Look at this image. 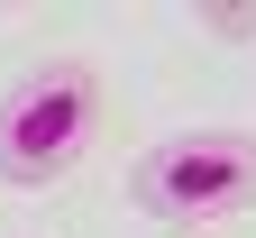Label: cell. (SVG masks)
Masks as SVG:
<instances>
[{
    "label": "cell",
    "mask_w": 256,
    "mask_h": 238,
    "mask_svg": "<svg viewBox=\"0 0 256 238\" xmlns=\"http://www.w3.org/2000/svg\"><path fill=\"white\" fill-rule=\"evenodd\" d=\"M110 138V83L92 55H37L0 83V183L46 192Z\"/></svg>",
    "instance_id": "1"
},
{
    "label": "cell",
    "mask_w": 256,
    "mask_h": 238,
    "mask_svg": "<svg viewBox=\"0 0 256 238\" xmlns=\"http://www.w3.org/2000/svg\"><path fill=\"white\" fill-rule=\"evenodd\" d=\"M128 201L174 238H202L220 220L256 211V128H174V138L138 147L128 165Z\"/></svg>",
    "instance_id": "2"
},
{
    "label": "cell",
    "mask_w": 256,
    "mask_h": 238,
    "mask_svg": "<svg viewBox=\"0 0 256 238\" xmlns=\"http://www.w3.org/2000/svg\"><path fill=\"white\" fill-rule=\"evenodd\" d=\"M202 28H220V37H256V10H210Z\"/></svg>",
    "instance_id": "3"
}]
</instances>
